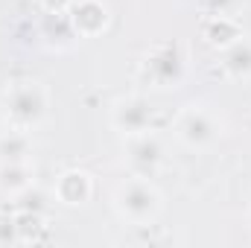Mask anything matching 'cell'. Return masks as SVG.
<instances>
[{
	"label": "cell",
	"mask_w": 251,
	"mask_h": 248,
	"mask_svg": "<svg viewBox=\"0 0 251 248\" xmlns=\"http://www.w3.org/2000/svg\"><path fill=\"white\" fill-rule=\"evenodd\" d=\"M164 158H167L164 140L152 128L126 137V161H128V167H131L134 175H152V173H158L161 164H164Z\"/></svg>",
	"instance_id": "5"
},
{
	"label": "cell",
	"mask_w": 251,
	"mask_h": 248,
	"mask_svg": "<svg viewBox=\"0 0 251 248\" xmlns=\"http://www.w3.org/2000/svg\"><path fill=\"white\" fill-rule=\"evenodd\" d=\"M47 111H50V91H47L44 82L26 79V82H15L6 91L3 117L12 128L32 131L47 120Z\"/></svg>",
	"instance_id": "2"
},
{
	"label": "cell",
	"mask_w": 251,
	"mask_h": 248,
	"mask_svg": "<svg viewBox=\"0 0 251 248\" xmlns=\"http://www.w3.org/2000/svg\"><path fill=\"white\" fill-rule=\"evenodd\" d=\"M15 219V231H18V246H35L44 240L47 231V219L38 210H12Z\"/></svg>",
	"instance_id": "12"
},
{
	"label": "cell",
	"mask_w": 251,
	"mask_h": 248,
	"mask_svg": "<svg viewBox=\"0 0 251 248\" xmlns=\"http://www.w3.org/2000/svg\"><path fill=\"white\" fill-rule=\"evenodd\" d=\"M173 134H176V140H178L181 146H187L193 152H201V149H210V146L219 140V134H222V120H219L210 108L190 102V105H184V108L176 114V120H173Z\"/></svg>",
	"instance_id": "4"
},
{
	"label": "cell",
	"mask_w": 251,
	"mask_h": 248,
	"mask_svg": "<svg viewBox=\"0 0 251 248\" xmlns=\"http://www.w3.org/2000/svg\"><path fill=\"white\" fill-rule=\"evenodd\" d=\"M73 6V0H41L44 15H67Z\"/></svg>",
	"instance_id": "17"
},
{
	"label": "cell",
	"mask_w": 251,
	"mask_h": 248,
	"mask_svg": "<svg viewBox=\"0 0 251 248\" xmlns=\"http://www.w3.org/2000/svg\"><path fill=\"white\" fill-rule=\"evenodd\" d=\"M222 73L228 79H237V82L251 79V38L243 35L237 44L222 50Z\"/></svg>",
	"instance_id": "11"
},
{
	"label": "cell",
	"mask_w": 251,
	"mask_h": 248,
	"mask_svg": "<svg viewBox=\"0 0 251 248\" xmlns=\"http://www.w3.org/2000/svg\"><path fill=\"white\" fill-rule=\"evenodd\" d=\"M152 117H155V111H152L149 99L140 97V94L120 97V99L111 105V128L120 131L123 137L149 131V128H152Z\"/></svg>",
	"instance_id": "6"
},
{
	"label": "cell",
	"mask_w": 251,
	"mask_h": 248,
	"mask_svg": "<svg viewBox=\"0 0 251 248\" xmlns=\"http://www.w3.org/2000/svg\"><path fill=\"white\" fill-rule=\"evenodd\" d=\"M114 210L123 222L134 228H146L155 225V219L161 216L164 196L149 181V175H128L114 190Z\"/></svg>",
	"instance_id": "1"
},
{
	"label": "cell",
	"mask_w": 251,
	"mask_h": 248,
	"mask_svg": "<svg viewBox=\"0 0 251 248\" xmlns=\"http://www.w3.org/2000/svg\"><path fill=\"white\" fill-rule=\"evenodd\" d=\"M243 0H204V9L210 15H234Z\"/></svg>",
	"instance_id": "16"
},
{
	"label": "cell",
	"mask_w": 251,
	"mask_h": 248,
	"mask_svg": "<svg viewBox=\"0 0 251 248\" xmlns=\"http://www.w3.org/2000/svg\"><path fill=\"white\" fill-rule=\"evenodd\" d=\"M12 210H38V213H44L47 210V196L32 184V187H26L24 193L12 196Z\"/></svg>",
	"instance_id": "14"
},
{
	"label": "cell",
	"mask_w": 251,
	"mask_h": 248,
	"mask_svg": "<svg viewBox=\"0 0 251 248\" xmlns=\"http://www.w3.org/2000/svg\"><path fill=\"white\" fill-rule=\"evenodd\" d=\"M53 193L64 207H85L94 196V178L85 170H64L62 175H56Z\"/></svg>",
	"instance_id": "8"
},
{
	"label": "cell",
	"mask_w": 251,
	"mask_h": 248,
	"mask_svg": "<svg viewBox=\"0 0 251 248\" xmlns=\"http://www.w3.org/2000/svg\"><path fill=\"white\" fill-rule=\"evenodd\" d=\"M67 15L76 29V38H100L111 26V9L105 0H73Z\"/></svg>",
	"instance_id": "7"
},
{
	"label": "cell",
	"mask_w": 251,
	"mask_h": 248,
	"mask_svg": "<svg viewBox=\"0 0 251 248\" xmlns=\"http://www.w3.org/2000/svg\"><path fill=\"white\" fill-rule=\"evenodd\" d=\"M184 76H187V56H184L181 44H176V41H161V44L149 47L140 62V79L158 91L181 88Z\"/></svg>",
	"instance_id": "3"
},
{
	"label": "cell",
	"mask_w": 251,
	"mask_h": 248,
	"mask_svg": "<svg viewBox=\"0 0 251 248\" xmlns=\"http://www.w3.org/2000/svg\"><path fill=\"white\" fill-rule=\"evenodd\" d=\"M243 38V26L234 15H210L204 24V41L213 50H228L231 44H237Z\"/></svg>",
	"instance_id": "9"
},
{
	"label": "cell",
	"mask_w": 251,
	"mask_h": 248,
	"mask_svg": "<svg viewBox=\"0 0 251 248\" xmlns=\"http://www.w3.org/2000/svg\"><path fill=\"white\" fill-rule=\"evenodd\" d=\"M32 155V137L24 128H6L0 134V161H29Z\"/></svg>",
	"instance_id": "13"
},
{
	"label": "cell",
	"mask_w": 251,
	"mask_h": 248,
	"mask_svg": "<svg viewBox=\"0 0 251 248\" xmlns=\"http://www.w3.org/2000/svg\"><path fill=\"white\" fill-rule=\"evenodd\" d=\"M246 222H249V228H251V196H249V204H246Z\"/></svg>",
	"instance_id": "18"
},
{
	"label": "cell",
	"mask_w": 251,
	"mask_h": 248,
	"mask_svg": "<svg viewBox=\"0 0 251 248\" xmlns=\"http://www.w3.org/2000/svg\"><path fill=\"white\" fill-rule=\"evenodd\" d=\"M0 246H18V231H15V219L12 213H0Z\"/></svg>",
	"instance_id": "15"
},
{
	"label": "cell",
	"mask_w": 251,
	"mask_h": 248,
	"mask_svg": "<svg viewBox=\"0 0 251 248\" xmlns=\"http://www.w3.org/2000/svg\"><path fill=\"white\" fill-rule=\"evenodd\" d=\"M35 170L32 161H0V196H18L32 187Z\"/></svg>",
	"instance_id": "10"
}]
</instances>
